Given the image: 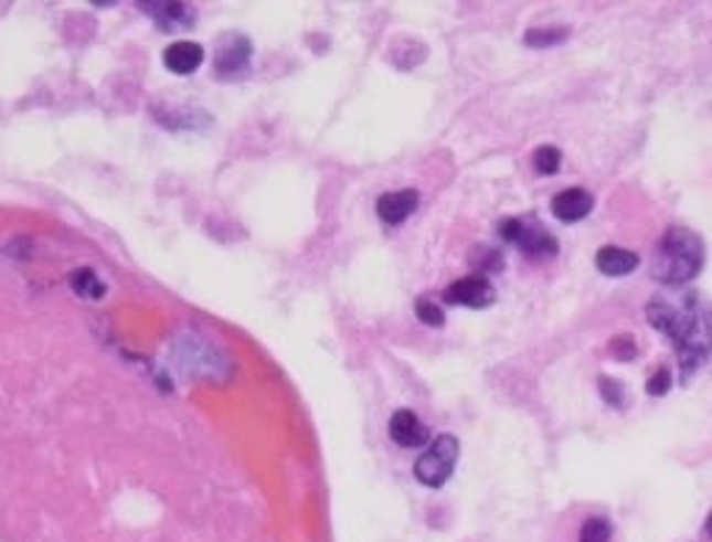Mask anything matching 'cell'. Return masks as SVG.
Here are the masks:
<instances>
[{
	"instance_id": "4",
	"label": "cell",
	"mask_w": 712,
	"mask_h": 542,
	"mask_svg": "<svg viewBox=\"0 0 712 542\" xmlns=\"http://www.w3.org/2000/svg\"><path fill=\"white\" fill-rule=\"evenodd\" d=\"M498 234L507 240V243L516 245L518 251H523L527 256H554L560 254V243L551 237L549 231L540 229V225H527L523 220L510 217L498 225Z\"/></svg>"
},
{
	"instance_id": "12",
	"label": "cell",
	"mask_w": 712,
	"mask_h": 542,
	"mask_svg": "<svg viewBox=\"0 0 712 542\" xmlns=\"http://www.w3.org/2000/svg\"><path fill=\"white\" fill-rule=\"evenodd\" d=\"M142 12H153L151 18L162 25L164 31H179L190 29L195 23V12L184 3H142Z\"/></svg>"
},
{
	"instance_id": "2",
	"label": "cell",
	"mask_w": 712,
	"mask_h": 542,
	"mask_svg": "<svg viewBox=\"0 0 712 542\" xmlns=\"http://www.w3.org/2000/svg\"><path fill=\"white\" fill-rule=\"evenodd\" d=\"M701 267H704V240L684 225H671L655 251L651 276L668 287H682L699 276Z\"/></svg>"
},
{
	"instance_id": "17",
	"label": "cell",
	"mask_w": 712,
	"mask_h": 542,
	"mask_svg": "<svg viewBox=\"0 0 712 542\" xmlns=\"http://www.w3.org/2000/svg\"><path fill=\"white\" fill-rule=\"evenodd\" d=\"M415 315H417V320H423L426 326H435V329H440V326L446 323V315H443V309L437 304H432L429 298L417 300Z\"/></svg>"
},
{
	"instance_id": "21",
	"label": "cell",
	"mask_w": 712,
	"mask_h": 542,
	"mask_svg": "<svg viewBox=\"0 0 712 542\" xmlns=\"http://www.w3.org/2000/svg\"><path fill=\"white\" fill-rule=\"evenodd\" d=\"M704 531H706V536H710L712 540V512L706 514V523H704Z\"/></svg>"
},
{
	"instance_id": "7",
	"label": "cell",
	"mask_w": 712,
	"mask_h": 542,
	"mask_svg": "<svg viewBox=\"0 0 712 542\" xmlns=\"http://www.w3.org/2000/svg\"><path fill=\"white\" fill-rule=\"evenodd\" d=\"M248 59H251V42L240 34H229L226 40L221 42V47H217V59H215L217 75H221V78H234V75H240L245 67H248Z\"/></svg>"
},
{
	"instance_id": "3",
	"label": "cell",
	"mask_w": 712,
	"mask_h": 542,
	"mask_svg": "<svg viewBox=\"0 0 712 542\" xmlns=\"http://www.w3.org/2000/svg\"><path fill=\"white\" fill-rule=\"evenodd\" d=\"M459 459V439L454 434H440L429 450L415 461V479L426 487H443L451 479Z\"/></svg>"
},
{
	"instance_id": "6",
	"label": "cell",
	"mask_w": 712,
	"mask_h": 542,
	"mask_svg": "<svg viewBox=\"0 0 712 542\" xmlns=\"http://www.w3.org/2000/svg\"><path fill=\"white\" fill-rule=\"evenodd\" d=\"M593 206H596V201H593L591 192L582 190V187H571V190L556 192L554 201H551V212H554V217L562 220V223H580V220H585L587 214L593 212Z\"/></svg>"
},
{
	"instance_id": "18",
	"label": "cell",
	"mask_w": 712,
	"mask_h": 542,
	"mask_svg": "<svg viewBox=\"0 0 712 542\" xmlns=\"http://www.w3.org/2000/svg\"><path fill=\"white\" fill-rule=\"evenodd\" d=\"M609 357L618 359V362H631L637 357V346L629 334H618L609 340Z\"/></svg>"
},
{
	"instance_id": "16",
	"label": "cell",
	"mask_w": 712,
	"mask_h": 542,
	"mask_svg": "<svg viewBox=\"0 0 712 542\" xmlns=\"http://www.w3.org/2000/svg\"><path fill=\"white\" fill-rule=\"evenodd\" d=\"M560 162H562V153L554 148V145H543V148H538V153H534V168L545 176L556 173V170H560Z\"/></svg>"
},
{
	"instance_id": "9",
	"label": "cell",
	"mask_w": 712,
	"mask_h": 542,
	"mask_svg": "<svg viewBox=\"0 0 712 542\" xmlns=\"http://www.w3.org/2000/svg\"><path fill=\"white\" fill-rule=\"evenodd\" d=\"M421 203L417 190H398V192H384L376 203V214L387 225H401Z\"/></svg>"
},
{
	"instance_id": "10",
	"label": "cell",
	"mask_w": 712,
	"mask_h": 542,
	"mask_svg": "<svg viewBox=\"0 0 712 542\" xmlns=\"http://www.w3.org/2000/svg\"><path fill=\"white\" fill-rule=\"evenodd\" d=\"M203 64V47L198 42L179 40L173 45L164 47V67L176 75H190L195 73Z\"/></svg>"
},
{
	"instance_id": "14",
	"label": "cell",
	"mask_w": 712,
	"mask_h": 542,
	"mask_svg": "<svg viewBox=\"0 0 712 542\" xmlns=\"http://www.w3.org/2000/svg\"><path fill=\"white\" fill-rule=\"evenodd\" d=\"M567 34H571L567 29H532V31H527L523 42H527L529 47H551V45H560V42H565Z\"/></svg>"
},
{
	"instance_id": "19",
	"label": "cell",
	"mask_w": 712,
	"mask_h": 542,
	"mask_svg": "<svg viewBox=\"0 0 712 542\" xmlns=\"http://www.w3.org/2000/svg\"><path fill=\"white\" fill-rule=\"evenodd\" d=\"M598 390H602V398L607 401L609 406H615V410L624 406V384H620V381L602 375V379H598Z\"/></svg>"
},
{
	"instance_id": "1",
	"label": "cell",
	"mask_w": 712,
	"mask_h": 542,
	"mask_svg": "<svg viewBox=\"0 0 712 542\" xmlns=\"http://www.w3.org/2000/svg\"><path fill=\"white\" fill-rule=\"evenodd\" d=\"M651 326L677 348L682 381L688 384L690 375L712 357V306L699 293H690L684 298H651L646 306Z\"/></svg>"
},
{
	"instance_id": "5",
	"label": "cell",
	"mask_w": 712,
	"mask_h": 542,
	"mask_svg": "<svg viewBox=\"0 0 712 542\" xmlns=\"http://www.w3.org/2000/svg\"><path fill=\"white\" fill-rule=\"evenodd\" d=\"M446 300L457 306H470V309H485L496 300V289L485 276H465L446 289Z\"/></svg>"
},
{
	"instance_id": "20",
	"label": "cell",
	"mask_w": 712,
	"mask_h": 542,
	"mask_svg": "<svg viewBox=\"0 0 712 542\" xmlns=\"http://www.w3.org/2000/svg\"><path fill=\"white\" fill-rule=\"evenodd\" d=\"M646 390H649L651 395H666L668 390H671V373H668L666 368H660L649 379V384H646Z\"/></svg>"
},
{
	"instance_id": "8",
	"label": "cell",
	"mask_w": 712,
	"mask_h": 542,
	"mask_svg": "<svg viewBox=\"0 0 712 542\" xmlns=\"http://www.w3.org/2000/svg\"><path fill=\"white\" fill-rule=\"evenodd\" d=\"M390 437L401 448H421L429 443V428L423 426L421 417L412 410H398L390 417Z\"/></svg>"
},
{
	"instance_id": "15",
	"label": "cell",
	"mask_w": 712,
	"mask_h": 542,
	"mask_svg": "<svg viewBox=\"0 0 712 542\" xmlns=\"http://www.w3.org/2000/svg\"><path fill=\"white\" fill-rule=\"evenodd\" d=\"M613 540V525L604 518H587L580 531V542H609Z\"/></svg>"
},
{
	"instance_id": "11",
	"label": "cell",
	"mask_w": 712,
	"mask_h": 542,
	"mask_svg": "<svg viewBox=\"0 0 712 542\" xmlns=\"http://www.w3.org/2000/svg\"><path fill=\"white\" fill-rule=\"evenodd\" d=\"M637 265H640V256L635 251L618 248V245H604L596 254V267L604 276H629L631 270H637Z\"/></svg>"
},
{
	"instance_id": "13",
	"label": "cell",
	"mask_w": 712,
	"mask_h": 542,
	"mask_svg": "<svg viewBox=\"0 0 712 542\" xmlns=\"http://www.w3.org/2000/svg\"><path fill=\"white\" fill-rule=\"evenodd\" d=\"M70 287H73V293L76 295H82V298H93V300L104 298V293H106V287L100 284V278L95 276L89 267H82V270L70 273Z\"/></svg>"
}]
</instances>
